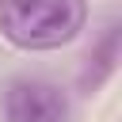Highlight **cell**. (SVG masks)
<instances>
[{
  "label": "cell",
  "instance_id": "6da1fadb",
  "mask_svg": "<svg viewBox=\"0 0 122 122\" xmlns=\"http://www.w3.org/2000/svg\"><path fill=\"white\" fill-rule=\"evenodd\" d=\"M88 23V0H0V34L19 50H57Z\"/></svg>",
  "mask_w": 122,
  "mask_h": 122
},
{
  "label": "cell",
  "instance_id": "3957f363",
  "mask_svg": "<svg viewBox=\"0 0 122 122\" xmlns=\"http://www.w3.org/2000/svg\"><path fill=\"white\" fill-rule=\"evenodd\" d=\"M114 57H118V27L111 23V27H107V38H103V46H99V53L92 57V61L99 65V69L88 76V84H92V88H99V84L114 72Z\"/></svg>",
  "mask_w": 122,
  "mask_h": 122
},
{
  "label": "cell",
  "instance_id": "7a4b0ae2",
  "mask_svg": "<svg viewBox=\"0 0 122 122\" xmlns=\"http://www.w3.org/2000/svg\"><path fill=\"white\" fill-rule=\"evenodd\" d=\"M69 99L50 80H11L4 88V122H65Z\"/></svg>",
  "mask_w": 122,
  "mask_h": 122
}]
</instances>
